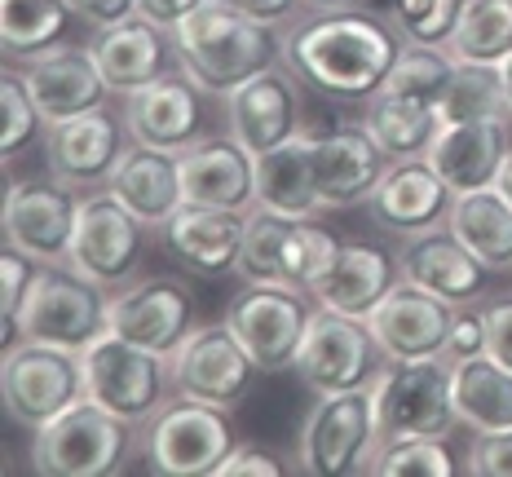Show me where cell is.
<instances>
[{
	"mask_svg": "<svg viewBox=\"0 0 512 477\" xmlns=\"http://www.w3.org/2000/svg\"><path fill=\"white\" fill-rule=\"evenodd\" d=\"M402 45L384 18L367 9H336L314 14L287 36L283 62L301 84L340 102H367L389 80Z\"/></svg>",
	"mask_w": 512,
	"mask_h": 477,
	"instance_id": "obj_1",
	"label": "cell"
},
{
	"mask_svg": "<svg viewBox=\"0 0 512 477\" xmlns=\"http://www.w3.org/2000/svg\"><path fill=\"white\" fill-rule=\"evenodd\" d=\"M173 53L190 80L204 93H221L230 98L239 84L270 71L283 58V45L274 40V27L256 23L230 0H204L186 23L173 31Z\"/></svg>",
	"mask_w": 512,
	"mask_h": 477,
	"instance_id": "obj_2",
	"label": "cell"
},
{
	"mask_svg": "<svg viewBox=\"0 0 512 477\" xmlns=\"http://www.w3.org/2000/svg\"><path fill=\"white\" fill-rule=\"evenodd\" d=\"M380 442L393 438H446L460 424L451 389V358H402L384 363L367 385Z\"/></svg>",
	"mask_w": 512,
	"mask_h": 477,
	"instance_id": "obj_3",
	"label": "cell"
},
{
	"mask_svg": "<svg viewBox=\"0 0 512 477\" xmlns=\"http://www.w3.org/2000/svg\"><path fill=\"white\" fill-rule=\"evenodd\" d=\"M9 332H18V341H40L80 354L111 332V292L71 265H40Z\"/></svg>",
	"mask_w": 512,
	"mask_h": 477,
	"instance_id": "obj_4",
	"label": "cell"
},
{
	"mask_svg": "<svg viewBox=\"0 0 512 477\" xmlns=\"http://www.w3.org/2000/svg\"><path fill=\"white\" fill-rule=\"evenodd\" d=\"M80 367H84V398L98 402L111 416H120L124 424L155 420L164 389L173 385L168 354L133 345L115 332H106L89 349H80Z\"/></svg>",
	"mask_w": 512,
	"mask_h": 477,
	"instance_id": "obj_5",
	"label": "cell"
},
{
	"mask_svg": "<svg viewBox=\"0 0 512 477\" xmlns=\"http://www.w3.org/2000/svg\"><path fill=\"white\" fill-rule=\"evenodd\" d=\"M0 398L5 411L31 433L58 420L67 407L84 398V367L76 349L40 345V341H18L5 354L0 367Z\"/></svg>",
	"mask_w": 512,
	"mask_h": 477,
	"instance_id": "obj_6",
	"label": "cell"
},
{
	"mask_svg": "<svg viewBox=\"0 0 512 477\" xmlns=\"http://www.w3.org/2000/svg\"><path fill=\"white\" fill-rule=\"evenodd\" d=\"M380 451L376 416L367 389L323 394L301 424V469L309 477H354L367 473Z\"/></svg>",
	"mask_w": 512,
	"mask_h": 477,
	"instance_id": "obj_7",
	"label": "cell"
},
{
	"mask_svg": "<svg viewBox=\"0 0 512 477\" xmlns=\"http://www.w3.org/2000/svg\"><path fill=\"white\" fill-rule=\"evenodd\" d=\"M128 451V424L98 402L80 398L58 420L36 429L31 464L49 477H106L124 464Z\"/></svg>",
	"mask_w": 512,
	"mask_h": 477,
	"instance_id": "obj_8",
	"label": "cell"
},
{
	"mask_svg": "<svg viewBox=\"0 0 512 477\" xmlns=\"http://www.w3.org/2000/svg\"><path fill=\"white\" fill-rule=\"evenodd\" d=\"M146 252V226L128 212L111 190L80 199L76 212V235H71L67 265L80 270L84 279L102 283L106 292L124 288L137 279Z\"/></svg>",
	"mask_w": 512,
	"mask_h": 477,
	"instance_id": "obj_9",
	"label": "cell"
},
{
	"mask_svg": "<svg viewBox=\"0 0 512 477\" xmlns=\"http://www.w3.org/2000/svg\"><path fill=\"white\" fill-rule=\"evenodd\" d=\"M376 358L384 354H380L376 336H371L367 318H349V314L314 305L301 354H296V371H301V380L318 398L367 389L376 380Z\"/></svg>",
	"mask_w": 512,
	"mask_h": 477,
	"instance_id": "obj_10",
	"label": "cell"
},
{
	"mask_svg": "<svg viewBox=\"0 0 512 477\" xmlns=\"http://www.w3.org/2000/svg\"><path fill=\"white\" fill-rule=\"evenodd\" d=\"M146 447H151V464L168 477H217L221 460L239 442H234L226 407L177 398L151 420Z\"/></svg>",
	"mask_w": 512,
	"mask_h": 477,
	"instance_id": "obj_11",
	"label": "cell"
},
{
	"mask_svg": "<svg viewBox=\"0 0 512 477\" xmlns=\"http://www.w3.org/2000/svg\"><path fill=\"white\" fill-rule=\"evenodd\" d=\"M168 371H173L177 398L234 407V402L248 394L252 376L261 367L252 363L243 341L230 332V323H212V327H190L186 341L168 354Z\"/></svg>",
	"mask_w": 512,
	"mask_h": 477,
	"instance_id": "obj_12",
	"label": "cell"
},
{
	"mask_svg": "<svg viewBox=\"0 0 512 477\" xmlns=\"http://www.w3.org/2000/svg\"><path fill=\"white\" fill-rule=\"evenodd\" d=\"M309 314L314 310L305 305V292L252 283L248 292H239L230 301L226 323L261 371H287V367H296Z\"/></svg>",
	"mask_w": 512,
	"mask_h": 477,
	"instance_id": "obj_13",
	"label": "cell"
},
{
	"mask_svg": "<svg viewBox=\"0 0 512 477\" xmlns=\"http://www.w3.org/2000/svg\"><path fill=\"white\" fill-rule=\"evenodd\" d=\"M80 199L58 177H27L5 190V239L36 265H67Z\"/></svg>",
	"mask_w": 512,
	"mask_h": 477,
	"instance_id": "obj_14",
	"label": "cell"
},
{
	"mask_svg": "<svg viewBox=\"0 0 512 477\" xmlns=\"http://www.w3.org/2000/svg\"><path fill=\"white\" fill-rule=\"evenodd\" d=\"M451 318H455V305L437 301L433 292L398 279L389 292H384V301L367 314V327H371V336H376L384 363H402V358L446 354Z\"/></svg>",
	"mask_w": 512,
	"mask_h": 477,
	"instance_id": "obj_15",
	"label": "cell"
},
{
	"mask_svg": "<svg viewBox=\"0 0 512 477\" xmlns=\"http://www.w3.org/2000/svg\"><path fill=\"white\" fill-rule=\"evenodd\" d=\"M508 115H482V120H451L437 129L424 159L433 173L451 186V195L486 190L499 182L508 164Z\"/></svg>",
	"mask_w": 512,
	"mask_h": 477,
	"instance_id": "obj_16",
	"label": "cell"
},
{
	"mask_svg": "<svg viewBox=\"0 0 512 477\" xmlns=\"http://www.w3.org/2000/svg\"><path fill=\"white\" fill-rule=\"evenodd\" d=\"M195 301L177 279H133L111 292V332L155 354H173L190 336Z\"/></svg>",
	"mask_w": 512,
	"mask_h": 477,
	"instance_id": "obj_17",
	"label": "cell"
},
{
	"mask_svg": "<svg viewBox=\"0 0 512 477\" xmlns=\"http://www.w3.org/2000/svg\"><path fill=\"white\" fill-rule=\"evenodd\" d=\"M181 159V190L186 204L199 208H226V212H252L256 208V159L239 146V137H199Z\"/></svg>",
	"mask_w": 512,
	"mask_h": 477,
	"instance_id": "obj_18",
	"label": "cell"
},
{
	"mask_svg": "<svg viewBox=\"0 0 512 477\" xmlns=\"http://www.w3.org/2000/svg\"><path fill=\"white\" fill-rule=\"evenodd\" d=\"M309 151H314V182L323 208H354L367 204L371 190L380 186L389 155L371 142L362 124L332 133H309Z\"/></svg>",
	"mask_w": 512,
	"mask_h": 477,
	"instance_id": "obj_19",
	"label": "cell"
},
{
	"mask_svg": "<svg viewBox=\"0 0 512 477\" xmlns=\"http://www.w3.org/2000/svg\"><path fill=\"white\" fill-rule=\"evenodd\" d=\"M451 186L442 182V177L433 173L429 159H393L389 168H384L380 186L371 190L367 208L371 217H376L380 230H389V235H424V230H433L437 221H446V212H451Z\"/></svg>",
	"mask_w": 512,
	"mask_h": 477,
	"instance_id": "obj_20",
	"label": "cell"
},
{
	"mask_svg": "<svg viewBox=\"0 0 512 477\" xmlns=\"http://www.w3.org/2000/svg\"><path fill=\"white\" fill-rule=\"evenodd\" d=\"M45 151H49L53 177L67 182L71 190H84V186L111 182L115 164L124 155V137H120V124L111 120V111L98 106V111L45 124Z\"/></svg>",
	"mask_w": 512,
	"mask_h": 477,
	"instance_id": "obj_21",
	"label": "cell"
},
{
	"mask_svg": "<svg viewBox=\"0 0 512 477\" xmlns=\"http://www.w3.org/2000/svg\"><path fill=\"white\" fill-rule=\"evenodd\" d=\"M199 84L181 71V76H159L146 89L128 93L124 124L133 142L159 146V151H186L190 142L204 137V102H199Z\"/></svg>",
	"mask_w": 512,
	"mask_h": 477,
	"instance_id": "obj_22",
	"label": "cell"
},
{
	"mask_svg": "<svg viewBox=\"0 0 512 477\" xmlns=\"http://www.w3.org/2000/svg\"><path fill=\"white\" fill-rule=\"evenodd\" d=\"M398 274L415 288L433 292L446 305H473L486 292V265L464 248L451 230H424L411 235L398 252Z\"/></svg>",
	"mask_w": 512,
	"mask_h": 477,
	"instance_id": "obj_23",
	"label": "cell"
},
{
	"mask_svg": "<svg viewBox=\"0 0 512 477\" xmlns=\"http://www.w3.org/2000/svg\"><path fill=\"white\" fill-rule=\"evenodd\" d=\"M23 80H27L31 102H36L40 115H45V124L98 111V106L111 98L93 53L76 49V45H53V49L40 53V58H31Z\"/></svg>",
	"mask_w": 512,
	"mask_h": 477,
	"instance_id": "obj_24",
	"label": "cell"
},
{
	"mask_svg": "<svg viewBox=\"0 0 512 477\" xmlns=\"http://www.w3.org/2000/svg\"><path fill=\"white\" fill-rule=\"evenodd\" d=\"M106 190H111L146 230L151 226L164 230L168 217L186 204L177 151H159V146H142V142L124 146V155H120V164H115Z\"/></svg>",
	"mask_w": 512,
	"mask_h": 477,
	"instance_id": "obj_25",
	"label": "cell"
},
{
	"mask_svg": "<svg viewBox=\"0 0 512 477\" xmlns=\"http://www.w3.org/2000/svg\"><path fill=\"white\" fill-rule=\"evenodd\" d=\"M292 71L270 67L261 76H252L248 84L230 93V133L239 137V146L248 151L252 159L256 155H270L274 146H283L287 137L301 133L296 124V89H292Z\"/></svg>",
	"mask_w": 512,
	"mask_h": 477,
	"instance_id": "obj_26",
	"label": "cell"
},
{
	"mask_svg": "<svg viewBox=\"0 0 512 477\" xmlns=\"http://www.w3.org/2000/svg\"><path fill=\"white\" fill-rule=\"evenodd\" d=\"M243 230H248V212L181 204L168 217L164 239H168V252L181 265H190L195 274H226L239 265Z\"/></svg>",
	"mask_w": 512,
	"mask_h": 477,
	"instance_id": "obj_27",
	"label": "cell"
},
{
	"mask_svg": "<svg viewBox=\"0 0 512 477\" xmlns=\"http://www.w3.org/2000/svg\"><path fill=\"white\" fill-rule=\"evenodd\" d=\"M89 53L111 93H137L146 84H155L159 76H168L164 31L155 23H146V18H124L115 27H102L89 40Z\"/></svg>",
	"mask_w": 512,
	"mask_h": 477,
	"instance_id": "obj_28",
	"label": "cell"
},
{
	"mask_svg": "<svg viewBox=\"0 0 512 477\" xmlns=\"http://www.w3.org/2000/svg\"><path fill=\"white\" fill-rule=\"evenodd\" d=\"M393 283H398V270H393L389 252L371 248V243H340L332 270L309 288V301L349 318H367Z\"/></svg>",
	"mask_w": 512,
	"mask_h": 477,
	"instance_id": "obj_29",
	"label": "cell"
},
{
	"mask_svg": "<svg viewBox=\"0 0 512 477\" xmlns=\"http://www.w3.org/2000/svg\"><path fill=\"white\" fill-rule=\"evenodd\" d=\"M256 208H270L279 217L296 221H309L314 212H323L314 182V151H309L305 129L287 137L283 146H274L270 155H256Z\"/></svg>",
	"mask_w": 512,
	"mask_h": 477,
	"instance_id": "obj_30",
	"label": "cell"
},
{
	"mask_svg": "<svg viewBox=\"0 0 512 477\" xmlns=\"http://www.w3.org/2000/svg\"><path fill=\"white\" fill-rule=\"evenodd\" d=\"M451 389H455V416L477 438L512 429V371L504 363H495L490 354L455 358Z\"/></svg>",
	"mask_w": 512,
	"mask_h": 477,
	"instance_id": "obj_31",
	"label": "cell"
},
{
	"mask_svg": "<svg viewBox=\"0 0 512 477\" xmlns=\"http://www.w3.org/2000/svg\"><path fill=\"white\" fill-rule=\"evenodd\" d=\"M446 230L473 252L486 270H512V204L495 186L451 199Z\"/></svg>",
	"mask_w": 512,
	"mask_h": 477,
	"instance_id": "obj_32",
	"label": "cell"
},
{
	"mask_svg": "<svg viewBox=\"0 0 512 477\" xmlns=\"http://www.w3.org/2000/svg\"><path fill=\"white\" fill-rule=\"evenodd\" d=\"M362 129L371 133V142L380 146L389 159H420L429 151V142L442 129V111L429 102L402 98V93H376L362 102Z\"/></svg>",
	"mask_w": 512,
	"mask_h": 477,
	"instance_id": "obj_33",
	"label": "cell"
},
{
	"mask_svg": "<svg viewBox=\"0 0 512 477\" xmlns=\"http://www.w3.org/2000/svg\"><path fill=\"white\" fill-rule=\"evenodd\" d=\"M292 230H296V217H279V212H270V208H252L248 230H243V252H239L234 270L248 283H261V288H292Z\"/></svg>",
	"mask_w": 512,
	"mask_h": 477,
	"instance_id": "obj_34",
	"label": "cell"
},
{
	"mask_svg": "<svg viewBox=\"0 0 512 477\" xmlns=\"http://www.w3.org/2000/svg\"><path fill=\"white\" fill-rule=\"evenodd\" d=\"M446 53L455 62H477V67H499L512 53V0H464L455 18Z\"/></svg>",
	"mask_w": 512,
	"mask_h": 477,
	"instance_id": "obj_35",
	"label": "cell"
},
{
	"mask_svg": "<svg viewBox=\"0 0 512 477\" xmlns=\"http://www.w3.org/2000/svg\"><path fill=\"white\" fill-rule=\"evenodd\" d=\"M67 0H0V45L9 58H40L67 31Z\"/></svg>",
	"mask_w": 512,
	"mask_h": 477,
	"instance_id": "obj_36",
	"label": "cell"
},
{
	"mask_svg": "<svg viewBox=\"0 0 512 477\" xmlns=\"http://www.w3.org/2000/svg\"><path fill=\"white\" fill-rule=\"evenodd\" d=\"M482 115H508V98H504V80L499 67H477V62H460L455 80L442 98V124L451 120H482Z\"/></svg>",
	"mask_w": 512,
	"mask_h": 477,
	"instance_id": "obj_37",
	"label": "cell"
},
{
	"mask_svg": "<svg viewBox=\"0 0 512 477\" xmlns=\"http://www.w3.org/2000/svg\"><path fill=\"white\" fill-rule=\"evenodd\" d=\"M367 473L380 477H451L455 460L446 455L442 438H393L380 442L376 460H371Z\"/></svg>",
	"mask_w": 512,
	"mask_h": 477,
	"instance_id": "obj_38",
	"label": "cell"
},
{
	"mask_svg": "<svg viewBox=\"0 0 512 477\" xmlns=\"http://www.w3.org/2000/svg\"><path fill=\"white\" fill-rule=\"evenodd\" d=\"M40 124H45V115H40V106L31 102L23 71H18V76L5 71V80H0V151L18 155L23 146H31V137L40 133Z\"/></svg>",
	"mask_w": 512,
	"mask_h": 477,
	"instance_id": "obj_39",
	"label": "cell"
},
{
	"mask_svg": "<svg viewBox=\"0 0 512 477\" xmlns=\"http://www.w3.org/2000/svg\"><path fill=\"white\" fill-rule=\"evenodd\" d=\"M460 9H464V0H398L393 23H398L402 40H415V45H446Z\"/></svg>",
	"mask_w": 512,
	"mask_h": 477,
	"instance_id": "obj_40",
	"label": "cell"
},
{
	"mask_svg": "<svg viewBox=\"0 0 512 477\" xmlns=\"http://www.w3.org/2000/svg\"><path fill=\"white\" fill-rule=\"evenodd\" d=\"M31 283H36V261H31L27 252L9 248L5 257H0V310H5V327L23 310Z\"/></svg>",
	"mask_w": 512,
	"mask_h": 477,
	"instance_id": "obj_41",
	"label": "cell"
},
{
	"mask_svg": "<svg viewBox=\"0 0 512 477\" xmlns=\"http://www.w3.org/2000/svg\"><path fill=\"white\" fill-rule=\"evenodd\" d=\"M486 354V314L473 305H455L451 318V341H446V358H477Z\"/></svg>",
	"mask_w": 512,
	"mask_h": 477,
	"instance_id": "obj_42",
	"label": "cell"
},
{
	"mask_svg": "<svg viewBox=\"0 0 512 477\" xmlns=\"http://www.w3.org/2000/svg\"><path fill=\"white\" fill-rule=\"evenodd\" d=\"M468 473H477V477H512V429L477 438L473 455H468Z\"/></svg>",
	"mask_w": 512,
	"mask_h": 477,
	"instance_id": "obj_43",
	"label": "cell"
},
{
	"mask_svg": "<svg viewBox=\"0 0 512 477\" xmlns=\"http://www.w3.org/2000/svg\"><path fill=\"white\" fill-rule=\"evenodd\" d=\"M486 354L512 371V301L486 305Z\"/></svg>",
	"mask_w": 512,
	"mask_h": 477,
	"instance_id": "obj_44",
	"label": "cell"
},
{
	"mask_svg": "<svg viewBox=\"0 0 512 477\" xmlns=\"http://www.w3.org/2000/svg\"><path fill=\"white\" fill-rule=\"evenodd\" d=\"M67 9L80 23H89L93 31L115 27V23H124V18H137V0H67Z\"/></svg>",
	"mask_w": 512,
	"mask_h": 477,
	"instance_id": "obj_45",
	"label": "cell"
},
{
	"mask_svg": "<svg viewBox=\"0 0 512 477\" xmlns=\"http://www.w3.org/2000/svg\"><path fill=\"white\" fill-rule=\"evenodd\" d=\"M279 477L283 473V460H274V455H265L261 447H234L226 460H221V469L217 477Z\"/></svg>",
	"mask_w": 512,
	"mask_h": 477,
	"instance_id": "obj_46",
	"label": "cell"
},
{
	"mask_svg": "<svg viewBox=\"0 0 512 477\" xmlns=\"http://www.w3.org/2000/svg\"><path fill=\"white\" fill-rule=\"evenodd\" d=\"M199 5H204V0H137V18L155 23L159 31H173L177 23H186Z\"/></svg>",
	"mask_w": 512,
	"mask_h": 477,
	"instance_id": "obj_47",
	"label": "cell"
},
{
	"mask_svg": "<svg viewBox=\"0 0 512 477\" xmlns=\"http://www.w3.org/2000/svg\"><path fill=\"white\" fill-rule=\"evenodd\" d=\"M230 5H239L243 14H252L256 23H265V27H283V23H292L301 0H230Z\"/></svg>",
	"mask_w": 512,
	"mask_h": 477,
	"instance_id": "obj_48",
	"label": "cell"
},
{
	"mask_svg": "<svg viewBox=\"0 0 512 477\" xmlns=\"http://www.w3.org/2000/svg\"><path fill=\"white\" fill-rule=\"evenodd\" d=\"M301 5L309 14H336V9H349V5H358V0H301Z\"/></svg>",
	"mask_w": 512,
	"mask_h": 477,
	"instance_id": "obj_49",
	"label": "cell"
},
{
	"mask_svg": "<svg viewBox=\"0 0 512 477\" xmlns=\"http://www.w3.org/2000/svg\"><path fill=\"white\" fill-rule=\"evenodd\" d=\"M499 80H504V98H508V111H512V53L499 62Z\"/></svg>",
	"mask_w": 512,
	"mask_h": 477,
	"instance_id": "obj_50",
	"label": "cell"
},
{
	"mask_svg": "<svg viewBox=\"0 0 512 477\" xmlns=\"http://www.w3.org/2000/svg\"><path fill=\"white\" fill-rule=\"evenodd\" d=\"M495 190H499V195H504V199H508V204H512V155H508L504 173H499V182H495Z\"/></svg>",
	"mask_w": 512,
	"mask_h": 477,
	"instance_id": "obj_51",
	"label": "cell"
}]
</instances>
